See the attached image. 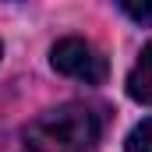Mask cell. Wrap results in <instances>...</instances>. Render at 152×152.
Instances as JSON below:
<instances>
[{
	"label": "cell",
	"instance_id": "1",
	"mask_svg": "<svg viewBox=\"0 0 152 152\" xmlns=\"http://www.w3.org/2000/svg\"><path fill=\"white\" fill-rule=\"evenodd\" d=\"M99 113L85 103H60L21 131V142L28 152H88L99 142Z\"/></svg>",
	"mask_w": 152,
	"mask_h": 152
},
{
	"label": "cell",
	"instance_id": "2",
	"mask_svg": "<svg viewBox=\"0 0 152 152\" xmlns=\"http://www.w3.org/2000/svg\"><path fill=\"white\" fill-rule=\"evenodd\" d=\"M50 64H53L57 75L78 78L85 85H103L106 81V57L92 42H85V39H78V36H67V39H60V42H53Z\"/></svg>",
	"mask_w": 152,
	"mask_h": 152
},
{
	"label": "cell",
	"instance_id": "3",
	"mask_svg": "<svg viewBox=\"0 0 152 152\" xmlns=\"http://www.w3.org/2000/svg\"><path fill=\"white\" fill-rule=\"evenodd\" d=\"M127 96L142 106H152V42H145L142 57L134 60V67L127 75Z\"/></svg>",
	"mask_w": 152,
	"mask_h": 152
},
{
	"label": "cell",
	"instance_id": "4",
	"mask_svg": "<svg viewBox=\"0 0 152 152\" xmlns=\"http://www.w3.org/2000/svg\"><path fill=\"white\" fill-rule=\"evenodd\" d=\"M124 152H152V117L138 120L124 142Z\"/></svg>",
	"mask_w": 152,
	"mask_h": 152
},
{
	"label": "cell",
	"instance_id": "5",
	"mask_svg": "<svg viewBox=\"0 0 152 152\" xmlns=\"http://www.w3.org/2000/svg\"><path fill=\"white\" fill-rule=\"evenodd\" d=\"M120 11L138 25H152V4H120Z\"/></svg>",
	"mask_w": 152,
	"mask_h": 152
},
{
	"label": "cell",
	"instance_id": "6",
	"mask_svg": "<svg viewBox=\"0 0 152 152\" xmlns=\"http://www.w3.org/2000/svg\"><path fill=\"white\" fill-rule=\"evenodd\" d=\"M0 53H4V50H0Z\"/></svg>",
	"mask_w": 152,
	"mask_h": 152
}]
</instances>
